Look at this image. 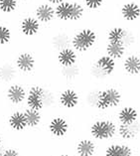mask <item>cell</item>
Here are the masks:
<instances>
[{"mask_svg": "<svg viewBox=\"0 0 140 156\" xmlns=\"http://www.w3.org/2000/svg\"><path fill=\"white\" fill-rule=\"evenodd\" d=\"M117 126L116 120L109 117L94 119L89 126V136L97 143L111 142L117 138Z\"/></svg>", "mask_w": 140, "mask_h": 156, "instance_id": "1", "label": "cell"}, {"mask_svg": "<svg viewBox=\"0 0 140 156\" xmlns=\"http://www.w3.org/2000/svg\"><path fill=\"white\" fill-rule=\"evenodd\" d=\"M100 43V34L89 26L77 30L71 37V47L79 54H86L92 52Z\"/></svg>", "mask_w": 140, "mask_h": 156, "instance_id": "2", "label": "cell"}, {"mask_svg": "<svg viewBox=\"0 0 140 156\" xmlns=\"http://www.w3.org/2000/svg\"><path fill=\"white\" fill-rule=\"evenodd\" d=\"M123 94L116 87H104L98 90L94 109L98 112H111L122 105Z\"/></svg>", "mask_w": 140, "mask_h": 156, "instance_id": "3", "label": "cell"}, {"mask_svg": "<svg viewBox=\"0 0 140 156\" xmlns=\"http://www.w3.org/2000/svg\"><path fill=\"white\" fill-rule=\"evenodd\" d=\"M27 94L28 87L19 82H14L9 83L5 89V100L10 105L19 108L20 106L25 105Z\"/></svg>", "mask_w": 140, "mask_h": 156, "instance_id": "4", "label": "cell"}, {"mask_svg": "<svg viewBox=\"0 0 140 156\" xmlns=\"http://www.w3.org/2000/svg\"><path fill=\"white\" fill-rule=\"evenodd\" d=\"M81 94L74 87H65L58 94V105L62 109L68 110V112L78 108L79 105H81Z\"/></svg>", "mask_w": 140, "mask_h": 156, "instance_id": "5", "label": "cell"}, {"mask_svg": "<svg viewBox=\"0 0 140 156\" xmlns=\"http://www.w3.org/2000/svg\"><path fill=\"white\" fill-rule=\"evenodd\" d=\"M47 89L41 85H32L28 87L27 98H26V108L41 110H45V97Z\"/></svg>", "mask_w": 140, "mask_h": 156, "instance_id": "6", "label": "cell"}, {"mask_svg": "<svg viewBox=\"0 0 140 156\" xmlns=\"http://www.w3.org/2000/svg\"><path fill=\"white\" fill-rule=\"evenodd\" d=\"M70 130H71V124L66 116L57 115L55 116H53L48 121L47 131L54 138L57 139L65 138L69 134Z\"/></svg>", "mask_w": 140, "mask_h": 156, "instance_id": "7", "label": "cell"}, {"mask_svg": "<svg viewBox=\"0 0 140 156\" xmlns=\"http://www.w3.org/2000/svg\"><path fill=\"white\" fill-rule=\"evenodd\" d=\"M119 16L126 24H135L140 20V3L136 0H125L119 7Z\"/></svg>", "mask_w": 140, "mask_h": 156, "instance_id": "8", "label": "cell"}, {"mask_svg": "<svg viewBox=\"0 0 140 156\" xmlns=\"http://www.w3.org/2000/svg\"><path fill=\"white\" fill-rule=\"evenodd\" d=\"M14 65L20 74L29 75L35 71L37 67V59L30 51H22L18 53L14 60Z\"/></svg>", "mask_w": 140, "mask_h": 156, "instance_id": "9", "label": "cell"}, {"mask_svg": "<svg viewBox=\"0 0 140 156\" xmlns=\"http://www.w3.org/2000/svg\"><path fill=\"white\" fill-rule=\"evenodd\" d=\"M115 120L118 124H130L140 120V112L137 108L131 105H122L115 113Z\"/></svg>", "mask_w": 140, "mask_h": 156, "instance_id": "10", "label": "cell"}, {"mask_svg": "<svg viewBox=\"0 0 140 156\" xmlns=\"http://www.w3.org/2000/svg\"><path fill=\"white\" fill-rule=\"evenodd\" d=\"M42 24L34 15H27L21 19L19 23V30L26 38H33L39 35L42 30Z\"/></svg>", "mask_w": 140, "mask_h": 156, "instance_id": "11", "label": "cell"}, {"mask_svg": "<svg viewBox=\"0 0 140 156\" xmlns=\"http://www.w3.org/2000/svg\"><path fill=\"white\" fill-rule=\"evenodd\" d=\"M121 69L128 77H139L140 76V55L139 53L128 52L127 55L120 62Z\"/></svg>", "mask_w": 140, "mask_h": 156, "instance_id": "12", "label": "cell"}, {"mask_svg": "<svg viewBox=\"0 0 140 156\" xmlns=\"http://www.w3.org/2000/svg\"><path fill=\"white\" fill-rule=\"evenodd\" d=\"M6 123L7 126L10 128V130L15 133L24 132L28 129L23 108H16L13 112H11L7 117Z\"/></svg>", "mask_w": 140, "mask_h": 156, "instance_id": "13", "label": "cell"}, {"mask_svg": "<svg viewBox=\"0 0 140 156\" xmlns=\"http://www.w3.org/2000/svg\"><path fill=\"white\" fill-rule=\"evenodd\" d=\"M93 63L96 65L98 69L103 72L107 79L113 77L118 69V62L107 55L105 53H101V54L97 55L96 59L93 60Z\"/></svg>", "mask_w": 140, "mask_h": 156, "instance_id": "14", "label": "cell"}, {"mask_svg": "<svg viewBox=\"0 0 140 156\" xmlns=\"http://www.w3.org/2000/svg\"><path fill=\"white\" fill-rule=\"evenodd\" d=\"M140 136V120L130 124H118L117 137L121 141L131 143Z\"/></svg>", "mask_w": 140, "mask_h": 156, "instance_id": "15", "label": "cell"}, {"mask_svg": "<svg viewBox=\"0 0 140 156\" xmlns=\"http://www.w3.org/2000/svg\"><path fill=\"white\" fill-rule=\"evenodd\" d=\"M98 143L92 137H82L75 144V156H96Z\"/></svg>", "mask_w": 140, "mask_h": 156, "instance_id": "16", "label": "cell"}, {"mask_svg": "<svg viewBox=\"0 0 140 156\" xmlns=\"http://www.w3.org/2000/svg\"><path fill=\"white\" fill-rule=\"evenodd\" d=\"M103 156H134V149L130 143L121 140L108 142L103 149Z\"/></svg>", "mask_w": 140, "mask_h": 156, "instance_id": "17", "label": "cell"}, {"mask_svg": "<svg viewBox=\"0 0 140 156\" xmlns=\"http://www.w3.org/2000/svg\"><path fill=\"white\" fill-rule=\"evenodd\" d=\"M33 15L42 25H49L56 19L55 6L48 2H41L35 7Z\"/></svg>", "mask_w": 140, "mask_h": 156, "instance_id": "18", "label": "cell"}, {"mask_svg": "<svg viewBox=\"0 0 140 156\" xmlns=\"http://www.w3.org/2000/svg\"><path fill=\"white\" fill-rule=\"evenodd\" d=\"M79 54L72 47H68L56 53V62L60 68L71 67L79 64Z\"/></svg>", "mask_w": 140, "mask_h": 156, "instance_id": "19", "label": "cell"}, {"mask_svg": "<svg viewBox=\"0 0 140 156\" xmlns=\"http://www.w3.org/2000/svg\"><path fill=\"white\" fill-rule=\"evenodd\" d=\"M128 31V27L117 24L109 27L105 32V42L107 43H123Z\"/></svg>", "mask_w": 140, "mask_h": 156, "instance_id": "20", "label": "cell"}, {"mask_svg": "<svg viewBox=\"0 0 140 156\" xmlns=\"http://www.w3.org/2000/svg\"><path fill=\"white\" fill-rule=\"evenodd\" d=\"M71 35L65 31H58L51 36L50 45L52 50L57 52L63 50V49L71 47Z\"/></svg>", "mask_w": 140, "mask_h": 156, "instance_id": "21", "label": "cell"}, {"mask_svg": "<svg viewBox=\"0 0 140 156\" xmlns=\"http://www.w3.org/2000/svg\"><path fill=\"white\" fill-rule=\"evenodd\" d=\"M107 55L116 60L117 62H121L122 59L127 55L128 49L123 43H107L104 44V51Z\"/></svg>", "mask_w": 140, "mask_h": 156, "instance_id": "22", "label": "cell"}, {"mask_svg": "<svg viewBox=\"0 0 140 156\" xmlns=\"http://www.w3.org/2000/svg\"><path fill=\"white\" fill-rule=\"evenodd\" d=\"M23 112L26 117V121H27L28 129H36L42 125L44 120L43 112L26 108V106L23 108Z\"/></svg>", "mask_w": 140, "mask_h": 156, "instance_id": "23", "label": "cell"}, {"mask_svg": "<svg viewBox=\"0 0 140 156\" xmlns=\"http://www.w3.org/2000/svg\"><path fill=\"white\" fill-rule=\"evenodd\" d=\"M72 8H73V1L72 0H66L59 5L55 6L56 19L63 23H68L71 21Z\"/></svg>", "mask_w": 140, "mask_h": 156, "instance_id": "24", "label": "cell"}, {"mask_svg": "<svg viewBox=\"0 0 140 156\" xmlns=\"http://www.w3.org/2000/svg\"><path fill=\"white\" fill-rule=\"evenodd\" d=\"M17 72L15 65L11 63H1L0 64V82L1 83H11L15 82L17 77Z\"/></svg>", "mask_w": 140, "mask_h": 156, "instance_id": "25", "label": "cell"}, {"mask_svg": "<svg viewBox=\"0 0 140 156\" xmlns=\"http://www.w3.org/2000/svg\"><path fill=\"white\" fill-rule=\"evenodd\" d=\"M59 74L62 77V79L65 80V81L73 82L75 79H78L79 77V75L82 74V68L79 67V64L66 68L59 67Z\"/></svg>", "mask_w": 140, "mask_h": 156, "instance_id": "26", "label": "cell"}, {"mask_svg": "<svg viewBox=\"0 0 140 156\" xmlns=\"http://www.w3.org/2000/svg\"><path fill=\"white\" fill-rule=\"evenodd\" d=\"M19 0H0V12L3 14H11L17 10Z\"/></svg>", "mask_w": 140, "mask_h": 156, "instance_id": "27", "label": "cell"}, {"mask_svg": "<svg viewBox=\"0 0 140 156\" xmlns=\"http://www.w3.org/2000/svg\"><path fill=\"white\" fill-rule=\"evenodd\" d=\"M82 3L89 12H96L105 5L107 0H82Z\"/></svg>", "mask_w": 140, "mask_h": 156, "instance_id": "28", "label": "cell"}, {"mask_svg": "<svg viewBox=\"0 0 140 156\" xmlns=\"http://www.w3.org/2000/svg\"><path fill=\"white\" fill-rule=\"evenodd\" d=\"M12 40V30L7 25H0V46H5Z\"/></svg>", "mask_w": 140, "mask_h": 156, "instance_id": "29", "label": "cell"}, {"mask_svg": "<svg viewBox=\"0 0 140 156\" xmlns=\"http://www.w3.org/2000/svg\"><path fill=\"white\" fill-rule=\"evenodd\" d=\"M0 156H22L20 150L14 146H5L0 151Z\"/></svg>", "mask_w": 140, "mask_h": 156, "instance_id": "30", "label": "cell"}, {"mask_svg": "<svg viewBox=\"0 0 140 156\" xmlns=\"http://www.w3.org/2000/svg\"><path fill=\"white\" fill-rule=\"evenodd\" d=\"M64 1H66V0H46V2L50 3V4H52L53 6H57L59 5L60 3H62Z\"/></svg>", "mask_w": 140, "mask_h": 156, "instance_id": "31", "label": "cell"}, {"mask_svg": "<svg viewBox=\"0 0 140 156\" xmlns=\"http://www.w3.org/2000/svg\"><path fill=\"white\" fill-rule=\"evenodd\" d=\"M5 146H7V145H5L4 138H3V135L1 134V133H0V151H1Z\"/></svg>", "mask_w": 140, "mask_h": 156, "instance_id": "32", "label": "cell"}, {"mask_svg": "<svg viewBox=\"0 0 140 156\" xmlns=\"http://www.w3.org/2000/svg\"><path fill=\"white\" fill-rule=\"evenodd\" d=\"M57 156H75V154H71L69 152H62V153H59Z\"/></svg>", "mask_w": 140, "mask_h": 156, "instance_id": "33", "label": "cell"}, {"mask_svg": "<svg viewBox=\"0 0 140 156\" xmlns=\"http://www.w3.org/2000/svg\"><path fill=\"white\" fill-rule=\"evenodd\" d=\"M20 1H27V0H20Z\"/></svg>", "mask_w": 140, "mask_h": 156, "instance_id": "34", "label": "cell"}, {"mask_svg": "<svg viewBox=\"0 0 140 156\" xmlns=\"http://www.w3.org/2000/svg\"><path fill=\"white\" fill-rule=\"evenodd\" d=\"M0 83H1V82H0Z\"/></svg>", "mask_w": 140, "mask_h": 156, "instance_id": "35", "label": "cell"}]
</instances>
